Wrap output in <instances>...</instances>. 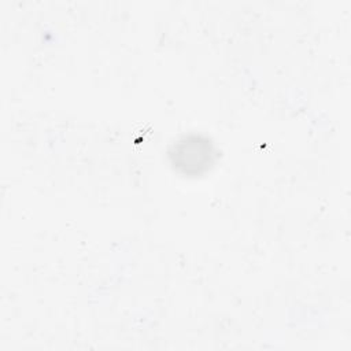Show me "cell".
<instances>
[{"label": "cell", "instance_id": "cell-1", "mask_svg": "<svg viewBox=\"0 0 351 351\" xmlns=\"http://www.w3.org/2000/svg\"><path fill=\"white\" fill-rule=\"evenodd\" d=\"M171 165L184 174H200L206 171L215 158L213 143L207 137L189 134L171 145L169 151Z\"/></svg>", "mask_w": 351, "mask_h": 351}]
</instances>
